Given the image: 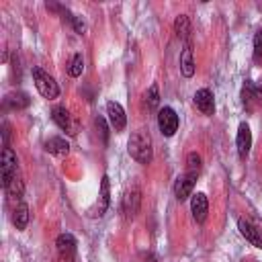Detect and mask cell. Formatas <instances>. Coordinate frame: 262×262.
<instances>
[{
    "label": "cell",
    "instance_id": "cell-23",
    "mask_svg": "<svg viewBox=\"0 0 262 262\" xmlns=\"http://www.w3.org/2000/svg\"><path fill=\"white\" fill-rule=\"evenodd\" d=\"M6 190H8V194H10V196H14V199L23 196V190H25V186H23V180H20L18 176H14V178L8 182Z\"/></svg>",
    "mask_w": 262,
    "mask_h": 262
},
{
    "label": "cell",
    "instance_id": "cell-9",
    "mask_svg": "<svg viewBox=\"0 0 262 262\" xmlns=\"http://www.w3.org/2000/svg\"><path fill=\"white\" fill-rule=\"evenodd\" d=\"M235 145H237L239 158H246V156L250 154V147H252V131H250L248 123H239V127H237V137H235Z\"/></svg>",
    "mask_w": 262,
    "mask_h": 262
},
{
    "label": "cell",
    "instance_id": "cell-18",
    "mask_svg": "<svg viewBox=\"0 0 262 262\" xmlns=\"http://www.w3.org/2000/svg\"><path fill=\"white\" fill-rule=\"evenodd\" d=\"M12 223L16 225V229H25L29 223V207L25 203H18L12 211Z\"/></svg>",
    "mask_w": 262,
    "mask_h": 262
},
{
    "label": "cell",
    "instance_id": "cell-26",
    "mask_svg": "<svg viewBox=\"0 0 262 262\" xmlns=\"http://www.w3.org/2000/svg\"><path fill=\"white\" fill-rule=\"evenodd\" d=\"M260 57H262V27L254 35V59L258 61Z\"/></svg>",
    "mask_w": 262,
    "mask_h": 262
},
{
    "label": "cell",
    "instance_id": "cell-24",
    "mask_svg": "<svg viewBox=\"0 0 262 262\" xmlns=\"http://www.w3.org/2000/svg\"><path fill=\"white\" fill-rule=\"evenodd\" d=\"M254 98H256V94H254V84L246 82L244 88H242V100H244V106H248V111L252 108V100H254Z\"/></svg>",
    "mask_w": 262,
    "mask_h": 262
},
{
    "label": "cell",
    "instance_id": "cell-10",
    "mask_svg": "<svg viewBox=\"0 0 262 262\" xmlns=\"http://www.w3.org/2000/svg\"><path fill=\"white\" fill-rule=\"evenodd\" d=\"M55 246H57V252L61 258L66 260H72L74 254H76V237L72 233H59L57 239H55Z\"/></svg>",
    "mask_w": 262,
    "mask_h": 262
},
{
    "label": "cell",
    "instance_id": "cell-27",
    "mask_svg": "<svg viewBox=\"0 0 262 262\" xmlns=\"http://www.w3.org/2000/svg\"><path fill=\"white\" fill-rule=\"evenodd\" d=\"M72 23H74V27H76V31H78L80 35H82L84 31H86V25H84V23L80 20V16H74V18H72Z\"/></svg>",
    "mask_w": 262,
    "mask_h": 262
},
{
    "label": "cell",
    "instance_id": "cell-3",
    "mask_svg": "<svg viewBox=\"0 0 262 262\" xmlns=\"http://www.w3.org/2000/svg\"><path fill=\"white\" fill-rule=\"evenodd\" d=\"M158 127L162 131V135H166V137L176 133V129H178V115L174 113L172 106H162L158 111Z\"/></svg>",
    "mask_w": 262,
    "mask_h": 262
},
{
    "label": "cell",
    "instance_id": "cell-15",
    "mask_svg": "<svg viewBox=\"0 0 262 262\" xmlns=\"http://www.w3.org/2000/svg\"><path fill=\"white\" fill-rule=\"evenodd\" d=\"M180 72L184 78H190L194 74V57H192V47L186 43L182 53H180Z\"/></svg>",
    "mask_w": 262,
    "mask_h": 262
},
{
    "label": "cell",
    "instance_id": "cell-22",
    "mask_svg": "<svg viewBox=\"0 0 262 262\" xmlns=\"http://www.w3.org/2000/svg\"><path fill=\"white\" fill-rule=\"evenodd\" d=\"M145 102L149 108H156L160 104V92H158V84H151L145 92Z\"/></svg>",
    "mask_w": 262,
    "mask_h": 262
},
{
    "label": "cell",
    "instance_id": "cell-19",
    "mask_svg": "<svg viewBox=\"0 0 262 262\" xmlns=\"http://www.w3.org/2000/svg\"><path fill=\"white\" fill-rule=\"evenodd\" d=\"M82 72H84V57H82V53H74L68 63V74L72 78H78Z\"/></svg>",
    "mask_w": 262,
    "mask_h": 262
},
{
    "label": "cell",
    "instance_id": "cell-11",
    "mask_svg": "<svg viewBox=\"0 0 262 262\" xmlns=\"http://www.w3.org/2000/svg\"><path fill=\"white\" fill-rule=\"evenodd\" d=\"M194 104H196V108H199L203 115H213V111H215L213 92H211L209 88L196 90V94H194Z\"/></svg>",
    "mask_w": 262,
    "mask_h": 262
},
{
    "label": "cell",
    "instance_id": "cell-25",
    "mask_svg": "<svg viewBox=\"0 0 262 262\" xmlns=\"http://www.w3.org/2000/svg\"><path fill=\"white\" fill-rule=\"evenodd\" d=\"M94 127H96V133L100 135V141L106 143V141H108V131H106L104 119H102V117H96V119H94Z\"/></svg>",
    "mask_w": 262,
    "mask_h": 262
},
{
    "label": "cell",
    "instance_id": "cell-20",
    "mask_svg": "<svg viewBox=\"0 0 262 262\" xmlns=\"http://www.w3.org/2000/svg\"><path fill=\"white\" fill-rule=\"evenodd\" d=\"M174 31H176V35L182 37V39L188 37V33H190V20H188L186 14L176 16V20H174Z\"/></svg>",
    "mask_w": 262,
    "mask_h": 262
},
{
    "label": "cell",
    "instance_id": "cell-16",
    "mask_svg": "<svg viewBox=\"0 0 262 262\" xmlns=\"http://www.w3.org/2000/svg\"><path fill=\"white\" fill-rule=\"evenodd\" d=\"M45 149L53 156H68L70 154V143H68V139L55 135V137H49L45 141Z\"/></svg>",
    "mask_w": 262,
    "mask_h": 262
},
{
    "label": "cell",
    "instance_id": "cell-17",
    "mask_svg": "<svg viewBox=\"0 0 262 262\" xmlns=\"http://www.w3.org/2000/svg\"><path fill=\"white\" fill-rule=\"evenodd\" d=\"M111 184H108V176H102L100 180V192H98V205H96V215H104V211L108 209V201H111Z\"/></svg>",
    "mask_w": 262,
    "mask_h": 262
},
{
    "label": "cell",
    "instance_id": "cell-13",
    "mask_svg": "<svg viewBox=\"0 0 262 262\" xmlns=\"http://www.w3.org/2000/svg\"><path fill=\"white\" fill-rule=\"evenodd\" d=\"M139 205H141V192L137 188H131L125 199H123V211H125V217H135L139 213Z\"/></svg>",
    "mask_w": 262,
    "mask_h": 262
},
{
    "label": "cell",
    "instance_id": "cell-14",
    "mask_svg": "<svg viewBox=\"0 0 262 262\" xmlns=\"http://www.w3.org/2000/svg\"><path fill=\"white\" fill-rule=\"evenodd\" d=\"M237 227H239V233L246 237V242H250L256 248H262V235H260V231L248 219H239L237 221Z\"/></svg>",
    "mask_w": 262,
    "mask_h": 262
},
{
    "label": "cell",
    "instance_id": "cell-4",
    "mask_svg": "<svg viewBox=\"0 0 262 262\" xmlns=\"http://www.w3.org/2000/svg\"><path fill=\"white\" fill-rule=\"evenodd\" d=\"M16 154L10 149V147H4L2 149V158H0V168H2V186L6 188L8 182L16 176Z\"/></svg>",
    "mask_w": 262,
    "mask_h": 262
},
{
    "label": "cell",
    "instance_id": "cell-1",
    "mask_svg": "<svg viewBox=\"0 0 262 262\" xmlns=\"http://www.w3.org/2000/svg\"><path fill=\"white\" fill-rule=\"evenodd\" d=\"M127 149H129V156L139 162V164H149L151 158H154V151H151V137L145 129H137L129 141H127Z\"/></svg>",
    "mask_w": 262,
    "mask_h": 262
},
{
    "label": "cell",
    "instance_id": "cell-5",
    "mask_svg": "<svg viewBox=\"0 0 262 262\" xmlns=\"http://www.w3.org/2000/svg\"><path fill=\"white\" fill-rule=\"evenodd\" d=\"M51 119H53L55 125H57L61 131H66L68 135H76V133H78V123L72 119V115H70V111H68L66 106H55V108L51 111Z\"/></svg>",
    "mask_w": 262,
    "mask_h": 262
},
{
    "label": "cell",
    "instance_id": "cell-29",
    "mask_svg": "<svg viewBox=\"0 0 262 262\" xmlns=\"http://www.w3.org/2000/svg\"><path fill=\"white\" fill-rule=\"evenodd\" d=\"M143 262H158V258L149 254V256H145V258H143Z\"/></svg>",
    "mask_w": 262,
    "mask_h": 262
},
{
    "label": "cell",
    "instance_id": "cell-8",
    "mask_svg": "<svg viewBox=\"0 0 262 262\" xmlns=\"http://www.w3.org/2000/svg\"><path fill=\"white\" fill-rule=\"evenodd\" d=\"M190 211H192V217L196 223H203L207 219V213H209V201H207V194L203 192H196L192 194L190 199Z\"/></svg>",
    "mask_w": 262,
    "mask_h": 262
},
{
    "label": "cell",
    "instance_id": "cell-2",
    "mask_svg": "<svg viewBox=\"0 0 262 262\" xmlns=\"http://www.w3.org/2000/svg\"><path fill=\"white\" fill-rule=\"evenodd\" d=\"M33 80H35V86H37V90H39V94H41L43 98L53 100V98L59 96V86H57V82H55L47 72H43L41 68H33Z\"/></svg>",
    "mask_w": 262,
    "mask_h": 262
},
{
    "label": "cell",
    "instance_id": "cell-21",
    "mask_svg": "<svg viewBox=\"0 0 262 262\" xmlns=\"http://www.w3.org/2000/svg\"><path fill=\"white\" fill-rule=\"evenodd\" d=\"M186 172L199 176V172H201V156L196 151H190L186 156Z\"/></svg>",
    "mask_w": 262,
    "mask_h": 262
},
{
    "label": "cell",
    "instance_id": "cell-7",
    "mask_svg": "<svg viewBox=\"0 0 262 262\" xmlns=\"http://www.w3.org/2000/svg\"><path fill=\"white\" fill-rule=\"evenodd\" d=\"M194 182H196V176H194V174L184 172L182 176H178V178H176V184H174V194H176V199H178V201H186V199L190 196V192H192Z\"/></svg>",
    "mask_w": 262,
    "mask_h": 262
},
{
    "label": "cell",
    "instance_id": "cell-6",
    "mask_svg": "<svg viewBox=\"0 0 262 262\" xmlns=\"http://www.w3.org/2000/svg\"><path fill=\"white\" fill-rule=\"evenodd\" d=\"M106 115H108V121H111V127L115 131H123L125 125H127V117H125V111L119 102L115 100H108L106 102Z\"/></svg>",
    "mask_w": 262,
    "mask_h": 262
},
{
    "label": "cell",
    "instance_id": "cell-12",
    "mask_svg": "<svg viewBox=\"0 0 262 262\" xmlns=\"http://www.w3.org/2000/svg\"><path fill=\"white\" fill-rule=\"evenodd\" d=\"M31 104V98L27 92L23 90H14V92H8L4 96V108H12V111H20V108H27Z\"/></svg>",
    "mask_w": 262,
    "mask_h": 262
},
{
    "label": "cell",
    "instance_id": "cell-28",
    "mask_svg": "<svg viewBox=\"0 0 262 262\" xmlns=\"http://www.w3.org/2000/svg\"><path fill=\"white\" fill-rule=\"evenodd\" d=\"M254 94H256V100H262V78L254 84Z\"/></svg>",
    "mask_w": 262,
    "mask_h": 262
}]
</instances>
